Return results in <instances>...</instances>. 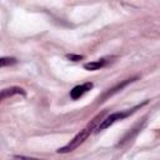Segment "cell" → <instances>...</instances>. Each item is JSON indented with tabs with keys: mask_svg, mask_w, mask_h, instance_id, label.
<instances>
[{
	"mask_svg": "<svg viewBox=\"0 0 160 160\" xmlns=\"http://www.w3.org/2000/svg\"><path fill=\"white\" fill-rule=\"evenodd\" d=\"M68 60H70V61H80V60H82L84 59V56L82 55H78V54H66V56H65Z\"/></svg>",
	"mask_w": 160,
	"mask_h": 160,
	"instance_id": "cell-8",
	"label": "cell"
},
{
	"mask_svg": "<svg viewBox=\"0 0 160 160\" xmlns=\"http://www.w3.org/2000/svg\"><path fill=\"white\" fill-rule=\"evenodd\" d=\"M25 95V91L20 86H11V88H6V89H2L0 90V101H2L4 99H8V98H11L14 95Z\"/></svg>",
	"mask_w": 160,
	"mask_h": 160,
	"instance_id": "cell-4",
	"label": "cell"
},
{
	"mask_svg": "<svg viewBox=\"0 0 160 160\" xmlns=\"http://www.w3.org/2000/svg\"><path fill=\"white\" fill-rule=\"evenodd\" d=\"M104 116V112H101V114H99L98 116H95V119L85 128V129H82V130H80V132H78L65 146H62V148H59L56 151L59 152V154H66V152H70V151H72V150H75L76 148H79L88 138H89V135L91 134V131L96 128V124H98V121L99 120H101V118Z\"/></svg>",
	"mask_w": 160,
	"mask_h": 160,
	"instance_id": "cell-1",
	"label": "cell"
},
{
	"mask_svg": "<svg viewBox=\"0 0 160 160\" xmlns=\"http://www.w3.org/2000/svg\"><path fill=\"white\" fill-rule=\"evenodd\" d=\"M132 81H134V79H128V80H125L124 82H121V84H119L118 86H115V88H114V89H111L110 91H108V92H105V94H104V96H102L101 99H105V98H108L109 95H112L114 92H116V91H119V90H121V89H122L124 86H126L128 84H130V82H132Z\"/></svg>",
	"mask_w": 160,
	"mask_h": 160,
	"instance_id": "cell-6",
	"label": "cell"
},
{
	"mask_svg": "<svg viewBox=\"0 0 160 160\" xmlns=\"http://www.w3.org/2000/svg\"><path fill=\"white\" fill-rule=\"evenodd\" d=\"M14 158H15V159H29L28 156H20V155H15Z\"/></svg>",
	"mask_w": 160,
	"mask_h": 160,
	"instance_id": "cell-9",
	"label": "cell"
},
{
	"mask_svg": "<svg viewBox=\"0 0 160 160\" xmlns=\"http://www.w3.org/2000/svg\"><path fill=\"white\" fill-rule=\"evenodd\" d=\"M106 60L105 59H99L96 61H90V62H85L84 64V69L85 70H89V71H95V70H99L101 68H104L106 65Z\"/></svg>",
	"mask_w": 160,
	"mask_h": 160,
	"instance_id": "cell-5",
	"label": "cell"
},
{
	"mask_svg": "<svg viewBox=\"0 0 160 160\" xmlns=\"http://www.w3.org/2000/svg\"><path fill=\"white\" fill-rule=\"evenodd\" d=\"M146 102H148V101H144L142 104H140V105H138V106H135V108H132L131 110H128V111H118V112H112V114H110V115L106 116L104 120H101V122H100L99 125H96L95 130H96V131H102V130L110 128L112 124H115V122L119 121V120L125 119L126 116H129L130 114H132L136 109H139V108H141L142 105H145Z\"/></svg>",
	"mask_w": 160,
	"mask_h": 160,
	"instance_id": "cell-2",
	"label": "cell"
},
{
	"mask_svg": "<svg viewBox=\"0 0 160 160\" xmlns=\"http://www.w3.org/2000/svg\"><path fill=\"white\" fill-rule=\"evenodd\" d=\"M92 88H94V84L90 82V81L84 82V84H81V85H76V86H74V88L70 90V98H71L72 100H78V99H80L82 95H85L86 92H89Z\"/></svg>",
	"mask_w": 160,
	"mask_h": 160,
	"instance_id": "cell-3",
	"label": "cell"
},
{
	"mask_svg": "<svg viewBox=\"0 0 160 160\" xmlns=\"http://www.w3.org/2000/svg\"><path fill=\"white\" fill-rule=\"evenodd\" d=\"M16 64V59L15 58H10V56H2L0 58V68L2 66H10Z\"/></svg>",
	"mask_w": 160,
	"mask_h": 160,
	"instance_id": "cell-7",
	"label": "cell"
}]
</instances>
